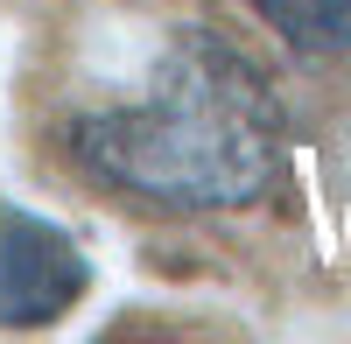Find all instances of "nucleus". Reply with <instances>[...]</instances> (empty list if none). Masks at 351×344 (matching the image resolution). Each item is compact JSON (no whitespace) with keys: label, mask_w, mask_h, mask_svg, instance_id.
<instances>
[{"label":"nucleus","mask_w":351,"mask_h":344,"mask_svg":"<svg viewBox=\"0 0 351 344\" xmlns=\"http://www.w3.org/2000/svg\"><path fill=\"white\" fill-rule=\"evenodd\" d=\"M84 288H92V267L64 225L0 204V323L8 330L56 323L64 309H77Z\"/></svg>","instance_id":"2"},{"label":"nucleus","mask_w":351,"mask_h":344,"mask_svg":"<svg viewBox=\"0 0 351 344\" xmlns=\"http://www.w3.org/2000/svg\"><path fill=\"white\" fill-rule=\"evenodd\" d=\"M281 106L211 28H176L148 92L71 127V162L92 183L155 211H246L281 176Z\"/></svg>","instance_id":"1"},{"label":"nucleus","mask_w":351,"mask_h":344,"mask_svg":"<svg viewBox=\"0 0 351 344\" xmlns=\"http://www.w3.org/2000/svg\"><path fill=\"white\" fill-rule=\"evenodd\" d=\"M246 8L274 28V36L324 64V56H351V0H246Z\"/></svg>","instance_id":"3"}]
</instances>
